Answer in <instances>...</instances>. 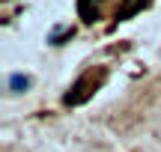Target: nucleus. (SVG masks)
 I'll list each match as a JSON object with an SVG mask.
<instances>
[{
	"instance_id": "obj_1",
	"label": "nucleus",
	"mask_w": 161,
	"mask_h": 152,
	"mask_svg": "<svg viewBox=\"0 0 161 152\" xmlns=\"http://www.w3.org/2000/svg\"><path fill=\"white\" fill-rule=\"evenodd\" d=\"M78 12L84 21H96V12H98V0H78Z\"/></svg>"
},
{
	"instance_id": "obj_2",
	"label": "nucleus",
	"mask_w": 161,
	"mask_h": 152,
	"mask_svg": "<svg viewBox=\"0 0 161 152\" xmlns=\"http://www.w3.org/2000/svg\"><path fill=\"white\" fill-rule=\"evenodd\" d=\"M30 84H33V81H30L27 75H12L9 78V90H12V93H24V90H30Z\"/></svg>"
},
{
	"instance_id": "obj_3",
	"label": "nucleus",
	"mask_w": 161,
	"mask_h": 152,
	"mask_svg": "<svg viewBox=\"0 0 161 152\" xmlns=\"http://www.w3.org/2000/svg\"><path fill=\"white\" fill-rule=\"evenodd\" d=\"M72 33H75L72 27H69V30H54V33L48 36V42H51V45H63V39H69Z\"/></svg>"
}]
</instances>
